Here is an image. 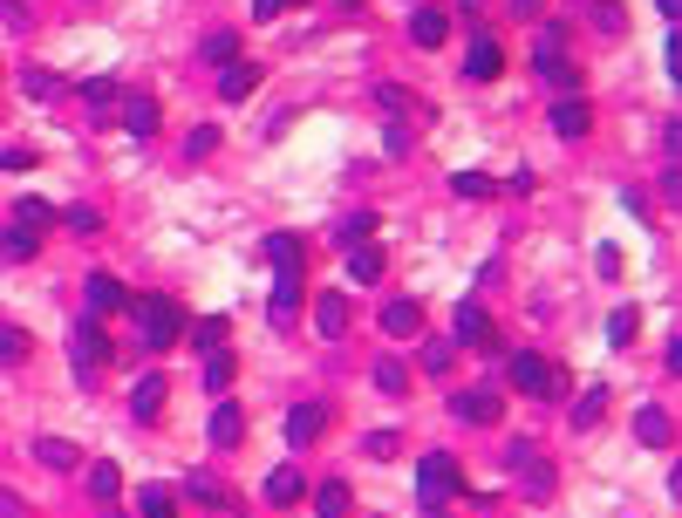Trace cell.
<instances>
[{
	"label": "cell",
	"instance_id": "cell-1",
	"mask_svg": "<svg viewBox=\"0 0 682 518\" xmlns=\"http://www.w3.org/2000/svg\"><path fill=\"white\" fill-rule=\"evenodd\" d=\"M457 491H464V471H457V457H451V450H430V457L417 464V498H423V512L444 518V505H451Z\"/></svg>",
	"mask_w": 682,
	"mask_h": 518
},
{
	"label": "cell",
	"instance_id": "cell-2",
	"mask_svg": "<svg viewBox=\"0 0 682 518\" xmlns=\"http://www.w3.org/2000/svg\"><path fill=\"white\" fill-rule=\"evenodd\" d=\"M505 375H512V389L532 396V403H560V396H567V369H553V362H546V355H532V348H519Z\"/></svg>",
	"mask_w": 682,
	"mask_h": 518
},
{
	"label": "cell",
	"instance_id": "cell-3",
	"mask_svg": "<svg viewBox=\"0 0 682 518\" xmlns=\"http://www.w3.org/2000/svg\"><path fill=\"white\" fill-rule=\"evenodd\" d=\"M178 334H185V314H178V300H171V294H144V300H137V341H144L151 355H164Z\"/></svg>",
	"mask_w": 682,
	"mask_h": 518
},
{
	"label": "cell",
	"instance_id": "cell-4",
	"mask_svg": "<svg viewBox=\"0 0 682 518\" xmlns=\"http://www.w3.org/2000/svg\"><path fill=\"white\" fill-rule=\"evenodd\" d=\"M532 69H539V82H546V89H560V96H573V89H580V75H573L567 48H560V28H539V41H532Z\"/></svg>",
	"mask_w": 682,
	"mask_h": 518
},
{
	"label": "cell",
	"instance_id": "cell-5",
	"mask_svg": "<svg viewBox=\"0 0 682 518\" xmlns=\"http://www.w3.org/2000/svg\"><path fill=\"white\" fill-rule=\"evenodd\" d=\"M69 348H76L82 382H96V369H110V341H103V328H96V314H82L76 328H69Z\"/></svg>",
	"mask_w": 682,
	"mask_h": 518
},
{
	"label": "cell",
	"instance_id": "cell-6",
	"mask_svg": "<svg viewBox=\"0 0 682 518\" xmlns=\"http://www.w3.org/2000/svg\"><path fill=\"white\" fill-rule=\"evenodd\" d=\"M505 464L526 478V498H553V471H546V457H539L526 437H512V444H505Z\"/></svg>",
	"mask_w": 682,
	"mask_h": 518
},
{
	"label": "cell",
	"instance_id": "cell-7",
	"mask_svg": "<svg viewBox=\"0 0 682 518\" xmlns=\"http://www.w3.org/2000/svg\"><path fill=\"white\" fill-rule=\"evenodd\" d=\"M451 341H464V348H485V355H498V334H492V314L478 307V300H464L451 321Z\"/></svg>",
	"mask_w": 682,
	"mask_h": 518
},
{
	"label": "cell",
	"instance_id": "cell-8",
	"mask_svg": "<svg viewBox=\"0 0 682 518\" xmlns=\"http://www.w3.org/2000/svg\"><path fill=\"white\" fill-rule=\"evenodd\" d=\"M451 416L457 423H505V396H498V389H457Z\"/></svg>",
	"mask_w": 682,
	"mask_h": 518
},
{
	"label": "cell",
	"instance_id": "cell-9",
	"mask_svg": "<svg viewBox=\"0 0 682 518\" xmlns=\"http://www.w3.org/2000/svg\"><path fill=\"white\" fill-rule=\"evenodd\" d=\"M546 123H553V137H567V144H580V137L594 130V110H587L580 96H560V103L546 110Z\"/></svg>",
	"mask_w": 682,
	"mask_h": 518
},
{
	"label": "cell",
	"instance_id": "cell-10",
	"mask_svg": "<svg viewBox=\"0 0 682 518\" xmlns=\"http://www.w3.org/2000/svg\"><path fill=\"white\" fill-rule=\"evenodd\" d=\"M321 430H328V409H321V403H294V409H287V444H294V450L321 444Z\"/></svg>",
	"mask_w": 682,
	"mask_h": 518
},
{
	"label": "cell",
	"instance_id": "cell-11",
	"mask_svg": "<svg viewBox=\"0 0 682 518\" xmlns=\"http://www.w3.org/2000/svg\"><path fill=\"white\" fill-rule=\"evenodd\" d=\"M82 300H89V314H96V321H103V314H123V307H130V294H123V280H116V273H89Z\"/></svg>",
	"mask_w": 682,
	"mask_h": 518
},
{
	"label": "cell",
	"instance_id": "cell-12",
	"mask_svg": "<svg viewBox=\"0 0 682 518\" xmlns=\"http://www.w3.org/2000/svg\"><path fill=\"white\" fill-rule=\"evenodd\" d=\"M498 69H505V48H498V35H471V48H464V75H471V82H492Z\"/></svg>",
	"mask_w": 682,
	"mask_h": 518
},
{
	"label": "cell",
	"instance_id": "cell-13",
	"mask_svg": "<svg viewBox=\"0 0 682 518\" xmlns=\"http://www.w3.org/2000/svg\"><path fill=\"white\" fill-rule=\"evenodd\" d=\"M376 321H382V334H389V341H410V334H423V307L403 294V300H389Z\"/></svg>",
	"mask_w": 682,
	"mask_h": 518
},
{
	"label": "cell",
	"instance_id": "cell-14",
	"mask_svg": "<svg viewBox=\"0 0 682 518\" xmlns=\"http://www.w3.org/2000/svg\"><path fill=\"white\" fill-rule=\"evenodd\" d=\"M164 396H171V389H164V375L144 369V375H137V389H130V416H137V423H157Z\"/></svg>",
	"mask_w": 682,
	"mask_h": 518
},
{
	"label": "cell",
	"instance_id": "cell-15",
	"mask_svg": "<svg viewBox=\"0 0 682 518\" xmlns=\"http://www.w3.org/2000/svg\"><path fill=\"white\" fill-rule=\"evenodd\" d=\"M348 314H355L348 294H321L314 300V328H321V341H341V334H348Z\"/></svg>",
	"mask_w": 682,
	"mask_h": 518
},
{
	"label": "cell",
	"instance_id": "cell-16",
	"mask_svg": "<svg viewBox=\"0 0 682 518\" xmlns=\"http://www.w3.org/2000/svg\"><path fill=\"white\" fill-rule=\"evenodd\" d=\"M444 35H451V14H444V7H417V14H410V41H417V48H444Z\"/></svg>",
	"mask_w": 682,
	"mask_h": 518
},
{
	"label": "cell",
	"instance_id": "cell-17",
	"mask_svg": "<svg viewBox=\"0 0 682 518\" xmlns=\"http://www.w3.org/2000/svg\"><path fill=\"white\" fill-rule=\"evenodd\" d=\"M123 123H130V137H137V144H151V137H157V123H164L157 96H130V103H123Z\"/></svg>",
	"mask_w": 682,
	"mask_h": 518
},
{
	"label": "cell",
	"instance_id": "cell-18",
	"mask_svg": "<svg viewBox=\"0 0 682 518\" xmlns=\"http://www.w3.org/2000/svg\"><path fill=\"white\" fill-rule=\"evenodd\" d=\"M205 437H212V450H232V444H239V437H246V416H239V403H219V409H212Z\"/></svg>",
	"mask_w": 682,
	"mask_h": 518
},
{
	"label": "cell",
	"instance_id": "cell-19",
	"mask_svg": "<svg viewBox=\"0 0 682 518\" xmlns=\"http://www.w3.org/2000/svg\"><path fill=\"white\" fill-rule=\"evenodd\" d=\"M260 82H266L260 62H232V69H219V96H226V103H239V96H253Z\"/></svg>",
	"mask_w": 682,
	"mask_h": 518
},
{
	"label": "cell",
	"instance_id": "cell-20",
	"mask_svg": "<svg viewBox=\"0 0 682 518\" xmlns=\"http://www.w3.org/2000/svg\"><path fill=\"white\" fill-rule=\"evenodd\" d=\"M669 430H676V423H669V409H662V403H642V409H635V437H642L648 450L669 444Z\"/></svg>",
	"mask_w": 682,
	"mask_h": 518
},
{
	"label": "cell",
	"instance_id": "cell-21",
	"mask_svg": "<svg viewBox=\"0 0 682 518\" xmlns=\"http://www.w3.org/2000/svg\"><path fill=\"white\" fill-rule=\"evenodd\" d=\"M266 314H273V328H287L294 314H301V273H280V287L266 300Z\"/></svg>",
	"mask_w": 682,
	"mask_h": 518
},
{
	"label": "cell",
	"instance_id": "cell-22",
	"mask_svg": "<svg viewBox=\"0 0 682 518\" xmlns=\"http://www.w3.org/2000/svg\"><path fill=\"white\" fill-rule=\"evenodd\" d=\"M266 498H273V505H301V498H307V478L294 471V464H280V471H266Z\"/></svg>",
	"mask_w": 682,
	"mask_h": 518
},
{
	"label": "cell",
	"instance_id": "cell-23",
	"mask_svg": "<svg viewBox=\"0 0 682 518\" xmlns=\"http://www.w3.org/2000/svg\"><path fill=\"white\" fill-rule=\"evenodd\" d=\"M35 253H41V232H28V225H7V232H0V259L21 266V259H35Z\"/></svg>",
	"mask_w": 682,
	"mask_h": 518
},
{
	"label": "cell",
	"instance_id": "cell-24",
	"mask_svg": "<svg viewBox=\"0 0 682 518\" xmlns=\"http://www.w3.org/2000/svg\"><path fill=\"white\" fill-rule=\"evenodd\" d=\"M348 280L376 287V280H382V246H348Z\"/></svg>",
	"mask_w": 682,
	"mask_h": 518
},
{
	"label": "cell",
	"instance_id": "cell-25",
	"mask_svg": "<svg viewBox=\"0 0 682 518\" xmlns=\"http://www.w3.org/2000/svg\"><path fill=\"white\" fill-rule=\"evenodd\" d=\"M35 457L48 464V471H76V464H82V450L69 444V437H41V444H35Z\"/></svg>",
	"mask_w": 682,
	"mask_h": 518
},
{
	"label": "cell",
	"instance_id": "cell-26",
	"mask_svg": "<svg viewBox=\"0 0 682 518\" xmlns=\"http://www.w3.org/2000/svg\"><path fill=\"white\" fill-rule=\"evenodd\" d=\"M451 362H457V341H451V334H423V369H430V375H451Z\"/></svg>",
	"mask_w": 682,
	"mask_h": 518
},
{
	"label": "cell",
	"instance_id": "cell-27",
	"mask_svg": "<svg viewBox=\"0 0 682 518\" xmlns=\"http://www.w3.org/2000/svg\"><path fill=\"white\" fill-rule=\"evenodd\" d=\"M601 416H607V389H587V396L573 403V430L587 437V430H601Z\"/></svg>",
	"mask_w": 682,
	"mask_h": 518
},
{
	"label": "cell",
	"instance_id": "cell-28",
	"mask_svg": "<svg viewBox=\"0 0 682 518\" xmlns=\"http://www.w3.org/2000/svg\"><path fill=\"white\" fill-rule=\"evenodd\" d=\"M232 369H239V362H232L226 348H212V355H205V369H198V375H205V389H212V396H226V389H232Z\"/></svg>",
	"mask_w": 682,
	"mask_h": 518
},
{
	"label": "cell",
	"instance_id": "cell-29",
	"mask_svg": "<svg viewBox=\"0 0 682 518\" xmlns=\"http://www.w3.org/2000/svg\"><path fill=\"white\" fill-rule=\"evenodd\" d=\"M266 259H273L280 273H301V239H294V232H273V239H266Z\"/></svg>",
	"mask_w": 682,
	"mask_h": 518
},
{
	"label": "cell",
	"instance_id": "cell-30",
	"mask_svg": "<svg viewBox=\"0 0 682 518\" xmlns=\"http://www.w3.org/2000/svg\"><path fill=\"white\" fill-rule=\"evenodd\" d=\"M226 334H232L226 314H205V321L191 328V341H198V355H212V348H226Z\"/></svg>",
	"mask_w": 682,
	"mask_h": 518
},
{
	"label": "cell",
	"instance_id": "cell-31",
	"mask_svg": "<svg viewBox=\"0 0 682 518\" xmlns=\"http://www.w3.org/2000/svg\"><path fill=\"white\" fill-rule=\"evenodd\" d=\"M205 62L232 69V62H239V35H232V28H212V35H205Z\"/></svg>",
	"mask_w": 682,
	"mask_h": 518
},
{
	"label": "cell",
	"instance_id": "cell-32",
	"mask_svg": "<svg viewBox=\"0 0 682 518\" xmlns=\"http://www.w3.org/2000/svg\"><path fill=\"white\" fill-rule=\"evenodd\" d=\"M314 505H321V518H348V505H355V498H348V484H341V478H328L321 491H314Z\"/></svg>",
	"mask_w": 682,
	"mask_h": 518
},
{
	"label": "cell",
	"instance_id": "cell-33",
	"mask_svg": "<svg viewBox=\"0 0 682 518\" xmlns=\"http://www.w3.org/2000/svg\"><path fill=\"white\" fill-rule=\"evenodd\" d=\"M369 232H376V212H348V219L335 225L341 246H369Z\"/></svg>",
	"mask_w": 682,
	"mask_h": 518
},
{
	"label": "cell",
	"instance_id": "cell-34",
	"mask_svg": "<svg viewBox=\"0 0 682 518\" xmlns=\"http://www.w3.org/2000/svg\"><path fill=\"white\" fill-rule=\"evenodd\" d=\"M185 491L198 498V505H226V484L212 478V471H185Z\"/></svg>",
	"mask_w": 682,
	"mask_h": 518
},
{
	"label": "cell",
	"instance_id": "cell-35",
	"mask_svg": "<svg viewBox=\"0 0 682 518\" xmlns=\"http://www.w3.org/2000/svg\"><path fill=\"white\" fill-rule=\"evenodd\" d=\"M137 512L144 518H178L171 512V484H144V491H137Z\"/></svg>",
	"mask_w": 682,
	"mask_h": 518
},
{
	"label": "cell",
	"instance_id": "cell-36",
	"mask_svg": "<svg viewBox=\"0 0 682 518\" xmlns=\"http://www.w3.org/2000/svg\"><path fill=\"white\" fill-rule=\"evenodd\" d=\"M451 191L457 198H498V178H485V171H457Z\"/></svg>",
	"mask_w": 682,
	"mask_h": 518
},
{
	"label": "cell",
	"instance_id": "cell-37",
	"mask_svg": "<svg viewBox=\"0 0 682 518\" xmlns=\"http://www.w3.org/2000/svg\"><path fill=\"white\" fill-rule=\"evenodd\" d=\"M48 219H55V212H48V198H14V225H28V232H41Z\"/></svg>",
	"mask_w": 682,
	"mask_h": 518
},
{
	"label": "cell",
	"instance_id": "cell-38",
	"mask_svg": "<svg viewBox=\"0 0 682 518\" xmlns=\"http://www.w3.org/2000/svg\"><path fill=\"white\" fill-rule=\"evenodd\" d=\"M89 491H96V498L110 505L116 491H123V471H116V464H89Z\"/></svg>",
	"mask_w": 682,
	"mask_h": 518
},
{
	"label": "cell",
	"instance_id": "cell-39",
	"mask_svg": "<svg viewBox=\"0 0 682 518\" xmlns=\"http://www.w3.org/2000/svg\"><path fill=\"white\" fill-rule=\"evenodd\" d=\"M635 341V307H614L607 314V348H628Z\"/></svg>",
	"mask_w": 682,
	"mask_h": 518
},
{
	"label": "cell",
	"instance_id": "cell-40",
	"mask_svg": "<svg viewBox=\"0 0 682 518\" xmlns=\"http://www.w3.org/2000/svg\"><path fill=\"white\" fill-rule=\"evenodd\" d=\"M82 103H89L96 116H110V110H116V82H110V75H96V82L82 89Z\"/></svg>",
	"mask_w": 682,
	"mask_h": 518
},
{
	"label": "cell",
	"instance_id": "cell-41",
	"mask_svg": "<svg viewBox=\"0 0 682 518\" xmlns=\"http://www.w3.org/2000/svg\"><path fill=\"white\" fill-rule=\"evenodd\" d=\"M376 389L382 396H403V389H410V369H403V362H376Z\"/></svg>",
	"mask_w": 682,
	"mask_h": 518
},
{
	"label": "cell",
	"instance_id": "cell-42",
	"mask_svg": "<svg viewBox=\"0 0 682 518\" xmlns=\"http://www.w3.org/2000/svg\"><path fill=\"white\" fill-rule=\"evenodd\" d=\"M28 96H35V103H55V96H62V75H48V69H28Z\"/></svg>",
	"mask_w": 682,
	"mask_h": 518
},
{
	"label": "cell",
	"instance_id": "cell-43",
	"mask_svg": "<svg viewBox=\"0 0 682 518\" xmlns=\"http://www.w3.org/2000/svg\"><path fill=\"white\" fill-rule=\"evenodd\" d=\"M212 150H219V130H212V123H198V130L185 137V157H212Z\"/></svg>",
	"mask_w": 682,
	"mask_h": 518
},
{
	"label": "cell",
	"instance_id": "cell-44",
	"mask_svg": "<svg viewBox=\"0 0 682 518\" xmlns=\"http://www.w3.org/2000/svg\"><path fill=\"white\" fill-rule=\"evenodd\" d=\"M0 171H7V178H14V171H35V150H28V144H7V150H0Z\"/></svg>",
	"mask_w": 682,
	"mask_h": 518
},
{
	"label": "cell",
	"instance_id": "cell-45",
	"mask_svg": "<svg viewBox=\"0 0 682 518\" xmlns=\"http://www.w3.org/2000/svg\"><path fill=\"white\" fill-rule=\"evenodd\" d=\"M0 362H28V334L21 328H0Z\"/></svg>",
	"mask_w": 682,
	"mask_h": 518
},
{
	"label": "cell",
	"instance_id": "cell-46",
	"mask_svg": "<svg viewBox=\"0 0 682 518\" xmlns=\"http://www.w3.org/2000/svg\"><path fill=\"white\" fill-rule=\"evenodd\" d=\"M594 21H601L607 35H621V28H628V14H621V7H614V0H601V7H594Z\"/></svg>",
	"mask_w": 682,
	"mask_h": 518
},
{
	"label": "cell",
	"instance_id": "cell-47",
	"mask_svg": "<svg viewBox=\"0 0 682 518\" xmlns=\"http://www.w3.org/2000/svg\"><path fill=\"white\" fill-rule=\"evenodd\" d=\"M594 266H601V280H621V246H601Z\"/></svg>",
	"mask_w": 682,
	"mask_h": 518
},
{
	"label": "cell",
	"instance_id": "cell-48",
	"mask_svg": "<svg viewBox=\"0 0 682 518\" xmlns=\"http://www.w3.org/2000/svg\"><path fill=\"white\" fill-rule=\"evenodd\" d=\"M376 103H382V110H403V103H410V89H403V82H382Z\"/></svg>",
	"mask_w": 682,
	"mask_h": 518
},
{
	"label": "cell",
	"instance_id": "cell-49",
	"mask_svg": "<svg viewBox=\"0 0 682 518\" xmlns=\"http://www.w3.org/2000/svg\"><path fill=\"white\" fill-rule=\"evenodd\" d=\"M662 198L682 212V164H669V171H662Z\"/></svg>",
	"mask_w": 682,
	"mask_h": 518
},
{
	"label": "cell",
	"instance_id": "cell-50",
	"mask_svg": "<svg viewBox=\"0 0 682 518\" xmlns=\"http://www.w3.org/2000/svg\"><path fill=\"white\" fill-rule=\"evenodd\" d=\"M382 150H389V157H403V150H410V130H403V123H389V130H382Z\"/></svg>",
	"mask_w": 682,
	"mask_h": 518
},
{
	"label": "cell",
	"instance_id": "cell-51",
	"mask_svg": "<svg viewBox=\"0 0 682 518\" xmlns=\"http://www.w3.org/2000/svg\"><path fill=\"white\" fill-rule=\"evenodd\" d=\"M662 150H669V164H682V123H669V130H662Z\"/></svg>",
	"mask_w": 682,
	"mask_h": 518
},
{
	"label": "cell",
	"instance_id": "cell-52",
	"mask_svg": "<svg viewBox=\"0 0 682 518\" xmlns=\"http://www.w3.org/2000/svg\"><path fill=\"white\" fill-rule=\"evenodd\" d=\"M669 75L682 82V28H669Z\"/></svg>",
	"mask_w": 682,
	"mask_h": 518
},
{
	"label": "cell",
	"instance_id": "cell-53",
	"mask_svg": "<svg viewBox=\"0 0 682 518\" xmlns=\"http://www.w3.org/2000/svg\"><path fill=\"white\" fill-rule=\"evenodd\" d=\"M280 7H287V0H253V21H273Z\"/></svg>",
	"mask_w": 682,
	"mask_h": 518
},
{
	"label": "cell",
	"instance_id": "cell-54",
	"mask_svg": "<svg viewBox=\"0 0 682 518\" xmlns=\"http://www.w3.org/2000/svg\"><path fill=\"white\" fill-rule=\"evenodd\" d=\"M662 362H669V375H682V334L669 341V355H662Z\"/></svg>",
	"mask_w": 682,
	"mask_h": 518
},
{
	"label": "cell",
	"instance_id": "cell-55",
	"mask_svg": "<svg viewBox=\"0 0 682 518\" xmlns=\"http://www.w3.org/2000/svg\"><path fill=\"white\" fill-rule=\"evenodd\" d=\"M655 7H662V21H676V28H682V0H655Z\"/></svg>",
	"mask_w": 682,
	"mask_h": 518
},
{
	"label": "cell",
	"instance_id": "cell-56",
	"mask_svg": "<svg viewBox=\"0 0 682 518\" xmlns=\"http://www.w3.org/2000/svg\"><path fill=\"white\" fill-rule=\"evenodd\" d=\"M539 7H546V0H512V14H526V21L539 14Z\"/></svg>",
	"mask_w": 682,
	"mask_h": 518
},
{
	"label": "cell",
	"instance_id": "cell-57",
	"mask_svg": "<svg viewBox=\"0 0 682 518\" xmlns=\"http://www.w3.org/2000/svg\"><path fill=\"white\" fill-rule=\"evenodd\" d=\"M457 7H464V14H478V7H485V0H457Z\"/></svg>",
	"mask_w": 682,
	"mask_h": 518
},
{
	"label": "cell",
	"instance_id": "cell-58",
	"mask_svg": "<svg viewBox=\"0 0 682 518\" xmlns=\"http://www.w3.org/2000/svg\"><path fill=\"white\" fill-rule=\"evenodd\" d=\"M669 491H682V464H676V478H669Z\"/></svg>",
	"mask_w": 682,
	"mask_h": 518
},
{
	"label": "cell",
	"instance_id": "cell-59",
	"mask_svg": "<svg viewBox=\"0 0 682 518\" xmlns=\"http://www.w3.org/2000/svg\"><path fill=\"white\" fill-rule=\"evenodd\" d=\"M335 7H362V0H335Z\"/></svg>",
	"mask_w": 682,
	"mask_h": 518
},
{
	"label": "cell",
	"instance_id": "cell-60",
	"mask_svg": "<svg viewBox=\"0 0 682 518\" xmlns=\"http://www.w3.org/2000/svg\"><path fill=\"white\" fill-rule=\"evenodd\" d=\"M103 518H123V512H103Z\"/></svg>",
	"mask_w": 682,
	"mask_h": 518
}]
</instances>
